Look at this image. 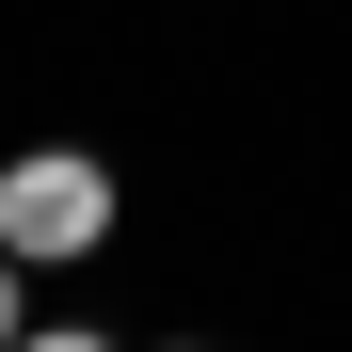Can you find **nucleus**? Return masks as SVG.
Returning a JSON list of instances; mask_svg holds the SVG:
<instances>
[{"label": "nucleus", "instance_id": "f03ea898", "mask_svg": "<svg viewBox=\"0 0 352 352\" xmlns=\"http://www.w3.org/2000/svg\"><path fill=\"white\" fill-rule=\"evenodd\" d=\"M16 272H32V256H16V241H0V352H16V336H32V288H16Z\"/></svg>", "mask_w": 352, "mask_h": 352}, {"label": "nucleus", "instance_id": "f257e3e1", "mask_svg": "<svg viewBox=\"0 0 352 352\" xmlns=\"http://www.w3.org/2000/svg\"><path fill=\"white\" fill-rule=\"evenodd\" d=\"M0 241H16L32 272H80L112 241V160L96 144H16L0 160Z\"/></svg>", "mask_w": 352, "mask_h": 352}]
</instances>
